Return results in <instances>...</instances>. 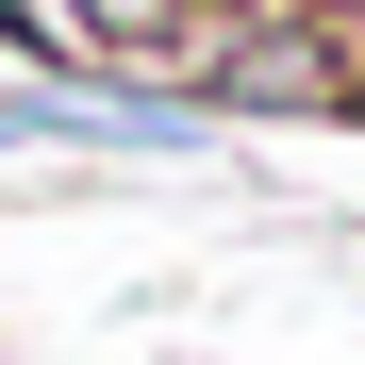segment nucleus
<instances>
[{
  "instance_id": "obj_1",
  "label": "nucleus",
  "mask_w": 365,
  "mask_h": 365,
  "mask_svg": "<svg viewBox=\"0 0 365 365\" xmlns=\"http://www.w3.org/2000/svg\"><path fill=\"white\" fill-rule=\"evenodd\" d=\"M100 17H116V34H182V0H100Z\"/></svg>"
}]
</instances>
